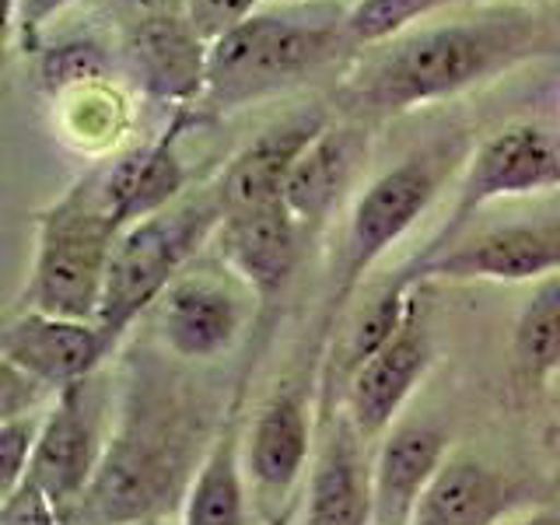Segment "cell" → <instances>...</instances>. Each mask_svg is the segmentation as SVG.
I'll return each instance as SVG.
<instances>
[{
	"label": "cell",
	"instance_id": "25",
	"mask_svg": "<svg viewBox=\"0 0 560 525\" xmlns=\"http://www.w3.org/2000/svg\"><path fill=\"white\" fill-rule=\"evenodd\" d=\"M455 4L463 0H354V8L343 14V32L354 46H382Z\"/></svg>",
	"mask_w": 560,
	"mask_h": 525
},
{
	"label": "cell",
	"instance_id": "13",
	"mask_svg": "<svg viewBox=\"0 0 560 525\" xmlns=\"http://www.w3.org/2000/svg\"><path fill=\"white\" fill-rule=\"evenodd\" d=\"M329 130V119L323 109L288 116L277 127L262 130L253 144H245L228 168L221 172V183L214 186L221 210H249L262 203L284 200V186L291 179L294 165L302 162L305 151Z\"/></svg>",
	"mask_w": 560,
	"mask_h": 525
},
{
	"label": "cell",
	"instance_id": "30",
	"mask_svg": "<svg viewBox=\"0 0 560 525\" xmlns=\"http://www.w3.org/2000/svg\"><path fill=\"white\" fill-rule=\"evenodd\" d=\"M74 0H11V32L25 52H39L43 28Z\"/></svg>",
	"mask_w": 560,
	"mask_h": 525
},
{
	"label": "cell",
	"instance_id": "8",
	"mask_svg": "<svg viewBox=\"0 0 560 525\" xmlns=\"http://www.w3.org/2000/svg\"><path fill=\"white\" fill-rule=\"evenodd\" d=\"M560 273V218L501 224L452 249L424 253L417 267L402 277L413 284L424 280H498V284H522V280H547Z\"/></svg>",
	"mask_w": 560,
	"mask_h": 525
},
{
	"label": "cell",
	"instance_id": "32",
	"mask_svg": "<svg viewBox=\"0 0 560 525\" xmlns=\"http://www.w3.org/2000/svg\"><path fill=\"white\" fill-rule=\"evenodd\" d=\"M501 525H560V515L539 512V515H525V518H504Z\"/></svg>",
	"mask_w": 560,
	"mask_h": 525
},
{
	"label": "cell",
	"instance_id": "7",
	"mask_svg": "<svg viewBox=\"0 0 560 525\" xmlns=\"http://www.w3.org/2000/svg\"><path fill=\"white\" fill-rule=\"evenodd\" d=\"M560 189V144L533 122H512L498 133H490L483 144L469 154L459 192H455L452 218L442 228L428 253L445 249L448 238L477 214L480 207L508 200V197H529V192Z\"/></svg>",
	"mask_w": 560,
	"mask_h": 525
},
{
	"label": "cell",
	"instance_id": "14",
	"mask_svg": "<svg viewBox=\"0 0 560 525\" xmlns=\"http://www.w3.org/2000/svg\"><path fill=\"white\" fill-rule=\"evenodd\" d=\"M434 361V347L428 329H420L413 319L399 329V337L378 350L372 361H364L347 382V407L343 417L354 424L361 442L385 438L393 431L402 402L413 396L420 378L428 375Z\"/></svg>",
	"mask_w": 560,
	"mask_h": 525
},
{
	"label": "cell",
	"instance_id": "16",
	"mask_svg": "<svg viewBox=\"0 0 560 525\" xmlns=\"http://www.w3.org/2000/svg\"><path fill=\"white\" fill-rule=\"evenodd\" d=\"M448 459V438L424 420L396 424L372 459V525H410Z\"/></svg>",
	"mask_w": 560,
	"mask_h": 525
},
{
	"label": "cell",
	"instance_id": "17",
	"mask_svg": "<svg viewBox=\"0 0 560 525\" xmlns=\"http://www.w3.org/2000/svg\"><path fill=\"white\" fill-rule=\"evenodd\" d=\"M133 70L144 92L158 102H168L172 109L203 102L207 92V57L210 46L192 28L189 18L151 14L130 35Z\"/></svg>",
	"mask_w": 560,
	"mask_h": 525
},
{
	"label": "cell",
	"instance_id": "27",
	"mask_svg": "<svg viewBox=\"0 0 560 525\" xmlns=\"http://www.w3.org/2000/svg\"><path fill=\"white\" fill-rule=\"evenodd\" d=\"M46 413H25V417H11L0 420V498L18 490L28 480V466L35 445H39V431H43Z\"/></svg>",
	"mask_w": 560,
	"mask_h": 525
},
{
	"label": "cell",
	"instance_id": "11",
	"mask_svg": "<svg viewBox=\"0 0 560 525\" xmlns=\"http://www.w3.org/2000/svg\"><path fill=\"white\" fill-rule=\"evenodd\" d=\"M298 232H302V221L291 214L284 200H277L224 214L214 242L224 267L256 298L270 302L288 288L298 267V253H302V235Z\"/></svg>",
	"mask_w": 560,
	"mask_h": 525
},
{
	"label": "cell",
	"instance_id": "18",
	"mask_svg": "<svg viewBox=\"0 0 560 525\" xmlns=\"http://www.w3.org/2000/svg\"><path fill=\"white\" fill-rule=\"evenodd\" d=\"M312 448V424L308 410L298 393L280 389L273 393L249 428V445H245V477L259 498L280 504L291 487L302 480Z\"/></svg>",
	"mask_w": 560,
	"mask_h": 525
},
{
	"label": "cell",
	"instance_id": "23",
	"mask_svg": "<svg viewBox=\"0 0 560 525\" xmlns=\"http://www.w3.org/2000/svg\"><path fill=\"white\" fill-rule=\"evenodd\" d=\"M512 354L529 385H542L560 372V273L539 280L533 298L522 305Z\"/></svg>",
	"mask_w": 560,
	"mask_h": 525
},
{
	"label": "cell",
	"instance_id": "3",
	"mask_svg": "<svg viewBox=\"0 0 560 525\" xmlns=\"http://www.w3.org/2000/svg\"><path fill=\"white\" fill-rule=\"evenodd\" d=\"M347 32L326 22L288 14H253L238 28L210 43L207 92L200 109L228 113L308 78L347 46Z\"/></svg>",
	"mask_w": 560,
	"mask_h": 525
},
{
	"label": "cell",
	"instance_id": "26",
	"mask_svg": "<svg viewBox=\"0 0 560 525\" xmlns=\"http://www.w3.org/2000/svg\"><path fill=\"white\" fill-rule=\"evenodd\" d=\"M39 78L52 95L81 92V88H98L109 78V57L95 43H67L43 52Z\"/></svg>",
	"mask_w": 560,
	"mask_h": 525
},
{
	"label": "cell",
	"instance_id": "4",
	"mask_svg": "<svg viewBox=\"0 0 560 525\" xmlns=\"http://www.w3.org/2000/svg\"><path fill=\"white\" fill-rule=\"evenodd\" d=\"M221 221V200L210 189L203 197L175 200L158 214L122 228L113 245L109 280L98 308V329L105 340L116 343L133 319H140V312L158 305V298L183 277V267L218 232Z\"/></svg>",
	"mask_w": 560,
	"mask_h": 525
},
{
	"label": "cell",
	"instance_id": "21",
	"mask_svg": "<svg viewBox=\"0 0 560 525\" xmlns=\"http://www.w3.org/2000/svg\"><path fill=\"white\" fill-rule=\"evenodd\" d=\"M235 428H224L197 466L183 501V525H249V487Z\"/></svg>",
	"mask_w": 560,
	"mask_h": 525
},
{
	"label": "cell",
	"instance_id": "19",
	"mask_svg": "<svg viewBox=\"0 0 560 525\" xmlns=\"http://www.w3.org/2000/svg\"><path fill=\"white\" fill-rule=\"evenodd\" d=\"M361 434L347 417L315 463L305 525H372V466H364Z\"/></svg>",
	"mask_w": 560,
	"mask_h": 525
},
{
	"label": "cell",
	"instance_id": "10",
	"mask_svg": "<svg viewBox=\"0 0 560 525\" xmlns=\"http://www.w3.org/2000/svg\"><path fill=\"white\" fill-rule=\"evenodd\" d=\"M88 385L92 378L57 393V402L46 410L39 445H35L28 466V480L43 487L60 512L84 501L105 452L95 413L88 410Z\"/></svg>",
	"mask_w": 560,
	"mask_h": 525
},
{
	"label": "cell",
	"instance_id": "15",
	"mask_svg": "<svg viewBox=\"0 0 560 525\" xmlns=\"http://www.w3.org/2000/svg\"><path fill=\"white\" fill-rule=\"evenodd\" d=\"M158 332L172 354L200 361L235 343L242 329V298L224 277L183 273L154 305Z\"/></svg>",
	"mask_w": 560,
	"mask_h": 525
},
{
	"label": "cell",
	"instance_id": "28",
	"mask_svg": "<svg viewBox=\"0 0 560 525\" xmlns=\"http://www.w3.org/2000/svg\"><path fill=\"white\" fill-rule=\"evenodd\" d=\"M259 0H189V22L203 35V43H218L221 35L238 28L245 18H253Z\"/></svg>",
	"mask_w": 560,
	"mask_h": 525
},
{
	"label": "cell",
	"instance_id": "5",
	"mask_svg": "<svg viewBox=\"0 0 560 525\" xmlns=\"http://www.w3.org/2000/svg\"><path fill=\"white\" fill-rule=\"evenodd\" d=\"M179 469V431L151 410H130L122 428L105 442L95 480L81 504L102 525L158 518Z\"/></svg>",
	"mask_w": 560,
	"mask_h": 525
},
{
	"label": "cell",
	"instance_id": "24",
	"mask_svg": "<svg viewBox=\"0 0 560 525\" xmlns=\"http://www.w3.org/2000/svg\"><path fill=\"white\" fill-rule=\"evenodd\" d=\"M413 288L417 284L410 277H399L396 284L385 288L375 302L361 312V319L354 323V329H350V337H347V354H343L347 358L343 368L350 375H354L364 361H372L378 350L389 347L399 337V329L413 319V312H410Z\"/></svg>",
	"mask_w": 560,
	"mask_h": 525
},
{
	"label": "cell",
	"instance_id": "20",
	"mask_svg": "<svg viewBox=\"0 0 560 525\" xmlns=\"http://www.w3.org/2000/svg\"><path fill=\"white\" fill-rule=\"evenodd\" d=\"M508 515V483L477 455H448L424 490L410 525H501Z\"/></svg>",
	"mask_w": 560,
	"mask_h": 525
},
{
	"label": "cell",
	"instance_id": "1",
	"mask_svg": "<svg viewBox=\"0 0 560 525\" xmlns=\"http://www.w3.org/2000/svg\"><path fill=\"white\" fill-rule=\"evenodd\" d=\"M542 46L533 11L504 8L459 22L420 25L385 43L350 81V102L364 113H402L413 105L459 95Z\"/></svg>",
	"mask_w": 560,
	"mask_h": 525
},
{
	"label": "cell",
	"instance_id": "33",
	"mask_svg": "<svg viewBox=\"0 0 560 525\" xmlns=\"http://www.w3.org/2000/svg\"><path fill=\"white\" fill-rule=\"evenodd\" d=\"M122 525H162L158 518H137V522H122Z\"/></svg>",
	"mask_w": 560,
	"mask_h": 525
},
{
	"label": "cell",
	"instance_id": "29",
	"mask_svg": "<svg viewBox=\"0 0 560 525\" xmlns=\"http://www.w3.org/2000/svg\"><path fill=\"white\" fill-rule=\"evenodd\" d=\"M0 525H63V512L43 487L25 480L18 490L0 498Z\"/></svg>",
	"mask_w": 560,
	"mask_h": 525
},
{
	"label": "cell",
	"instance_id": "12",
	"mask_svg": "<svg viewBox=\"0 0 560 525\" xmlns=\"http://www.w3.org/2000/svg\"><path fill=\"white\" fill-rule=\"evenodd\" d=\"M197 116H200L197 105L172 109L168 127L158 133L151 144L122 154L102 168L105 203H109L119 232L179 200V192L186 189V168L179 162V140L192 122H197Z\"/></svg>",
	"mask_w": 560,
	"mask_h": 525
},
{
	"label": "cell",
	"instance_id": "22",
	"mask_svg": "<svg viewBox=\"0 0 560 525\" xmlns=\"http://www.w3.org/2000/svg\"><path fill=\"white\" fill-rule=\"evenodd\" d=\"M350 165H354L350 137L343 130H326L305 151L302 162L294 165L284 186V203L291 207V214L302 224L319 221L329 210V203L337 200V189L347 183Z\"/></svg>",
	"mask_w": 560,
	"mask_h": 525
},
{
	"label": "cell",
	"instance_id": "6",
	"mask_svg": "<svg viewBox=\"0 0 560 525\" xmlns=\"http://www.w3.org/2000/svg\"><path fill=\"white\" fill-rule=\"evenodd\" d=\"M445 165L448 151L428 148L407 158V162L385 168L361 192L343 228V249L337 259L340 273L332 302L343 305V298L361 284V277L420 221V214H424L438 197V189H442Z\"/></svg>",
	"mask_w": 560,
	"mask_h": 525
},
{
	"label": "cell",
	"instance_id": "2",
	"mask_svg": "<svg viewBox=\"0 0 560 525\" xmlns=\"http://www.w3.org/2000/svg\"><path fill=\"white\" fill-rule=\"evenodd\" d=\"M119 228L105 203L102 168L84 175L39 214L25 312L98 323Z\"/></svg>",
	"mask_w": 560,
	"mask_h": 525
},
{
	"label": "cell",
	"instance_id": "31",
	"mask_svg": "<svg viewBox=\"0 0 560 525\" xmlns=\"http://www.w3.org/2000/svg\"><path fill=\"white\" fill-rule=\"evenodd\" d=\"M46 393H49L46 385H39L32 375L18 372L8 361H0V420L35 413V407H39V399Z\"/></svg>",
	"mask_w": 560,
	"mask_h": 525
},
{
	"label": "cell",
	"instance_id": "9",
	"mask_svg": "<svg viewBox=\"0 0 560 525\" xmlns=\"http://www.w3.org/2000/svg\"><path fill=\"white\" fill-rule=\"evenodd\" d=\"M113 343L105 340L98 323L60 319L46 312H22L0 332V361L32 375L49 393H63L95 375Z\"/></svg>",
	"mask_w": 560,
	"mask_h": 525
}]
</instances>
